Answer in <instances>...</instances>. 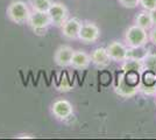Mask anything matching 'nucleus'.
<instances>
[{
	"instance_id": "nucleus-1",
	"label": "nucleus",
	"mask_w": 156,
	"mask_h": 140,
	"mask_svg": "<svg viewBox=\"0 0 156 140\" xmlns=\"http://www.w3.org/2000/svg\"><path fill=\"white\" fill-rule=\"evenodd\" d=\"M7 18L16 25H25L28 22V19L32 14V8L29 4L22 0H14L12 1L6 9Z\"/></svg>"
},
{
	"instance_id": "nucleus-2",
	"label": "nucleus",
	"mask_w": 156,
	"mask_h": 140,
	"mask_svg": "<svg viewBox=\"0 0 156 140\" xmlns=\"http://www.w3.org/2000/svg\"><path fill=\"white\" fill-rule=\"evenodd\" d=\"M149 42L148 31L137 25L129 26L125 32V43L127 47H142L147 46Z\"/></svg>"
},
{
	"instance_id": "nucleus-3",
	"label": "nucleus",
	"mask_w": 156,
	"mask_h": 140,
	"mask_svg": "<svg viewBox=\"0 0 156 140\" xmlns=\"http://www.w3.org/2000/svg\"><path fill=\"white\" fill-rule=\"evenodd\" d=\"M27 25L36 35H44L48 31V27L51 26V20L48 12L32 11Z\"/></svg>"
},
{
	"instance_id": "nucleus-4",
	"label": "nucleus",
	"mask_w": 156,
	"mask_h": 140,
	"mask_svg": "<svg viewBox=\"0 0 156 140\" xmlns=\"http://www.w3.org/2000/svg\"><path fill=\"white\" fill-rule=\"evenodd\" d=\"M100 38V28L92 21H84L82 23L78 40L85 45H92Z\"/></svg>"
},
{
	"instance_id": "nucleus-5",
	"label": "nucleus",
	"mask_w": 156,
	"mask_h": 140,
	"mask_svg": "<svg viewBox=\"0 0 156 140\" xmlns=\"http://www.w3.org/2000/svg\"><path fill=\"white\" fill-rule=\"evenodd\" d=\"M48 14L50 16L52 26L59 27V28L69 19V9L61 1H52L51 6L48 11Z\"/></svg>"
},
{
	"instance_id": "nucleus-6",
	"label": "nucleus",
	"mask_w": 156,
	"mask_h": 140,
	"mask_svg": "<svg viewBox=\"0 0 156 140\" xmlns=\"http://www.w3.org/2000/svg\"><path fill=\"white\" fill-rule=\"evenodd\" d=\"M51 114L54 118L61 121L70 119L73 114V106L66 99H56L51 104Z\"/></svg>"
},
{
	"instance_id": "nucleus-7",
	"label": "nucleus",
	"mask_w": 156,
	"mask_h": 140,
	"mask_svg": "<svg viewBox=\"0 0 156 140\" xmlns=\"http://www.w3.org/2000/svg\"><path fill=\"white\" fill-rule=\"evenodd\" d=\"M82 23L83 21L78 18H69L61 26V32H62L63 38H65L66 40H78Z\"/></svg>"
},
{
	"instance_id": "nucleus-8",
	"label": "nucleus",
	"mask_w": 156,
	"mask_h": 140,
	"mask_svg": "<svg viewBox=\"0 0 156 140\" xmlns=\"http://www.w3.org/2000/svg\"><path fill=\"white\" fill-rule=\"evenodd\" d=\"M106 50H107L112 61L121 63L125 60H127L128 47L126 43H122L120 41H112L110 45L106 47Z\"/></svg>"
},
{
	"instance_id": "nucleus-9",
	"label": "nucleus",
	"mask_w": 156,
	"mask_h": 140,
	"mask_svg": "<svg viewBox=\"0 0 156 140\" xmlns=\"http://www.w3.org/2000/svg\"><path fill=\"white\" fill-rule=\"evenodd\" d=\"M90 57H91V63L98 69H105L112 62L110 55L106 50V47H98L96 49H93L90 54Z\"/></svg>"
},
{
	"instance_id": "nucleus-10",
	"label": "nucleus",
	"mask_w": 156,
	"mask_h": 140,
	"mask_svg": "<svg viewBox=\"0 0 156 140\" xmlns=\"http://www.w3.org/2000/svg\"><path fill=\"white\" fill-rule=\"evenodd\" d=\"M73 52L75 50L72 49V47L68 46V45H63V46L58 47L55 52V55H54L55 63L62 68L70 67Z\"/></svg>"
},
{
	"instance_id": "nucleus-11",
	"label": "nucleus",
	"mask_w": 156,
	"mask_h": 140,
	"mask_svg": "<svg viewBox=\"0 0 156 140\" xmlns=\"http://www.w3.org/2000/svg\"><path fill=\"white\" fill-rule=\"evenodd\" d=\"M114 91L117 95H119L120 97H125V98H130L133 96H135L139 92V88L130 85L129 83H127V81L125 78L124 73L120 74L118 76L117 84L114 87Z\"/></svg>"
},
{
	"instance_id": "nucleus-12",
	"label": "nucleus",
	"mask_w": 156,
	"mask_h": 140,
	"mask_svg": "<svg viewBox=\"0 0 156 140\" xmlns=\"http://www.w3.org/2000/svg\"><path fill=\"white\" fill-rule=\"evenodd\" d=\"M91 64V57L90 54H87L84 50H75L72 55L71 66L76 70H85Z\"/></svg>"
},
{
	"instance_id": "nucleus-13",
	"label": "nucleus",
	"mask_w": 156,
	"mask_h": 140,
	"mask_svg": "<svg viewBox=\"0 0 156 140\" xmlns=\"http://www.w3.org/2000/svg\"><path fill=\"white\" fill-rule=\"evenodd\" d=\"M134 23L137 25V26L142 27L144 29H147V31H149V29H151V28L154 27L153 19H151V14H150V12L144 11V9H142L141 12H139V13L135 15V18H134Z\"/></svg>"
},
{
	"instance_id": "nucleus-14",
	"label": "nucleus",
	"mask_w": 156,
	"mask_h": 140,
	"mask_svg": "<svg viewBox=\"0 0 156 140\" xmlns=\"http://www.w3.org/2000/svg\"><path fill=\"white\" fill-rule=\"evenodd\" d=\"M121 70L124 73L127 71H137L142 74L144 71L143 62L141 60H134V59H127L121 62Z\"/></svg>"
},
{
	"instance_id": "nucleus-15",
	"label": "nucleus",
	"mask_w": 156,
	"mask_h": 140,
	"mask_svg": "<svg viewBox=\"0 0 156 140\" xmlns=\"http://www.w3.org/2000/svg\"><path fill=\"white\" fill-rule=\"evenodd\" d=\"M149 54V50L146 46L142 47H128L127 52V59H134V60L142 61L147 55Z\"/></svg>"
},
{
	"instance_id": "nucleus-16",
	"label": "nucleus",
	"mask_w": 156,
	"mask_h": 140,
	"mask_svg": "<svg viewBox=\"0 0 156 140\" xmlns=\"http://www.w3.org/2000/svg\"><path fill=\"white\" fill-rule=\"evenodd\" d=\"M28 4L32 8V11L37 12H48L51 6V0H28Z\"/></svg>"
},
{
	"instance_id": "nucleus-17",
	"label": "nucleus",
	"mask_w": 156,
	"mask_h": 140,
	"mask_svg": "<svg viewBox=\"0 0 156 140\" xmlns=\"http://www.w3.org/2000/svg\"><path fill=\"white\" fill-rule=\"evenodd\" d=\"M144 70H149L156 74V54L149 53L142 60Z\"/></svg>"
},
{
	"instance_id": "nucleus-18",
	"label": "nucleus",
	"mask_w": 156,
	"mask_h": 140,
	"mask_svg": "<svg viewBox=\"0 0 156 140\" xmlns=\"http://www.w3.org/2000/svg\"><path fill=\"white\" fill-rule=\"evenodd\" d=\"M140 6L144 11L151 12L156 9V0H140Z\"/></svg>"
},
{
	"instance_id": "nucleus-19",
	"label": "nucleus",
	"mask_w": 156,
	"mask_h": 140,
	"mask_svg": "<svg viewBox=\"0 0 156 140\" xmlns=\"http://www.w3.org/2000/svg\"><path fill=\"white\" fill-rule=\"evenodd\" d=\"M58 90L59 91H63V92H68L71 90V84L69 80L66 78V76H63L61 81H59V84H58Z\"/></svg>"
},
{
	"instance_id": "nucleus-20",
	"label": "nucleus",
	"mask_w": 156,
	"mask_h": 140,
	"mask_svg": "<svg viewBox=\"0 0 156 140\" xmlns=\"http://www.w3.org/2000/svg\"><path fill=\"white\" fill-rule=\"evenodd\" d=\"M119 4L125 8H136L140 6V0H118Z\"/></svg>"
},
{
	"instance_id": "nucleus-21",
	"label": "nucleus",
	"mask_w": 156,
	"mask_h": 140,
	"mask_svg": "<svg viewBox=\"0 0 156 140\" xmlns=\"http://www.w3.org/2000/svg\"><path fill=\"white\" fill-rule=\"evenodd\" d=\"M148 34H149V42H151L153 45L156 46V26H154L151 29H149Z\"/></svg>"
},
{
	"instance_id": "nucleus-22",
	"label": "nucleus",
	"mask_w": 156,
	"mask_h": 140,
	"mask_svg": "<svg viewBox=\"0 0 156 140\" xmlns=\"http://www.w3.org/2000/svg\"><path fill=\"white\" fill-rule=\"evenodd\" d=\"M150 14H151V19H153V23H154V26H156V9H154V11H151V12H150Z\"/></svg>"
},
{
	"instance_id": "nucleus-23",
	"label": "nucleus",
	"mask_w": 156,
	"mask_h": 140,
	"mask_svg": "<svg viewBox=\"0 0 156 140\" xmlns=\"http://www.w3.org/2000/svg\"><path fill=\"white\" fill-rule=\"evenodd\" d=\"M155 102H156V99H155Z\"/></svg>"
}]
</instances>
